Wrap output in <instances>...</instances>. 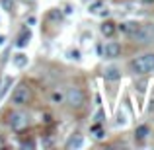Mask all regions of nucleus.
<instances>
[{"instance_id": "obj_1", "label": "nucleus", "mask_w": 154, "mask_h": 150, "mask_svg": "<svg viewBox=\"0 0 154 150\" xmlns=\"http://www.w3.org/2000/svg\"><path fill=\"white\" fill-rule=\"evenodd\" d=\"M131 68H133V72H137V74L152 72L154 70V53H146V55L137 57V59L131 63Z\"/></svg>"}, {"instance_id": "obj_2", "label": "nucleus", "mask_w": 154, "mask_h": 150, "mask_svg": "<svg viewBox=\"0 0 154 150\" xmlns=\"http://www.w3.org/2000/svg\"><path fill=\"white\" fill-rule=\"evenodd\" d=\"M64 101L74 109L82 107L84 105V92L80 90V88H68L66 94H64Z\"/></svg>"}, {"instance_id": "obj_3", "label": "nucleus", "mask_w": 154, "mask_h": 150, "mask_svg": "<svg viewBox=\"0 0 154 150\" xmlns=\"http://www.w3.org/2000/svg\"><path fill=\"white\" fill-rule=\"evenodd\" d=\"M29 98H31V92H29V88H27L26 84H20V86L12 92V103H16V105L27 103Z\"/></svg>"}, {"instance_id": "obj_4", "label": "nucleus", "mask_w": 154, "mask_h": 150, "mask_svg": "<svg viewBox=\"0 0 154 150\" xmlns=\"http://www.w3.org/2000/svg\"><path fill=\"white\" fill-rule=\"evenodd\" d=\"M27 123H29V117H27V113H23V111H16V113L10 115V127L14 129V131L26 129Z\"/></svg>"}, {"instance_id": "obj_5", "label": "nucleus", "mask_w": 154, "mask_h": 150, "mask_svg": "<svg viewBox=\"0 0 154 150\" xmlns=\"http://www.w3.org/2000/svg\"><path fill=\"white\" fill-rule=\"evenodd\" d=\"M119 53H121L119 43H115V41L105 43V47H103V57L105 59H115V57H119Z\"/></svg>"}, {"instance_id": "obj_6", "label": "nucleus", "mask_w": 154, "mask_h": 150, "mask_svg": "<svg viewBox=\"0 0 154 150\" xmlns=\"http://www.w3.org/2000/svg\"><path fill=\"white\" fill-rule=\"evenodd\" d=\"M115 31H117V26L113 22H103L102 23V35L103 37H113V35H115Z\"/></svg>"}, {"instance_id": "obj_7", "label": "nucleus", "mask_w": 154, "mask_h": 150, "mask_svg": "<svg viewBox=\"0 0 154 150\" xmlns=\"http://www.w3.org/2000/svg\"><path fill=\"white\" fill-rule=\"evenodd\" d=\"M103 78L109 80V82H113V80H119V78H121V70H119L117 66H109V68H105Z\"/></svg>"}, {"instance_id": "obj_8", "label": "nucleus", "mask_w": 154, "mask_h": 150, "mask_svg": "<svg viewBox=\"0 0 154 150\" xmlns=\"http://www.w3.org/2000/svg\"><path fill=\"white\" fill-rule=\"evenodd\" d=\"M82 144H84V139H82L80 135H72L70 139L66 140V148H68V150H72V148H80Z\"/></svg>"}, {"instance_id": "obj_9", "label": "nucleus", "mask_w": 154, "mask_h": 150, "mask_svg": "<svg viewBox=\"0 0 154 150\" xmlns=\"http://www.w3.org/2000/svg\"><path fill=\"white\" fill-rule=\"evenodd\" d=\"M148 127L146 125H140V127H137V131H135V139H139V140H144L148 136Z\"/></svg>"}, {"instance_id": "obj_10", "label": "nucleus", "mask_w": 154, "mask_h": 150, "mask_svg": "<svg viewBox=\"0 0 154 150\" xmlns=\"http://www.w3.org/2000/svg\"><path fill=\"white\" fill-rule=\"evenodd\" d=\"M14 64L18 68H23L27 64V55H23V53H18V55L14 57Z\"/></svg>"}, {"instance_id": "obj_11", "label": "nucleus", "mask_w": 154, "mask_h": 150, "mask_svg": "<svg viewBox=\"0 0 154 150\" xmlns=\"http://www.w3.org/2000/svg\"><path fill=\"white\" fill-rule=\"evenodd\" d=\"M29 37H31V35H29V33H23V35H22V37H20V39H18V43H16V45H18V47H26V45H27V43H29Z\"/></svg>"}, {"instance_id": "obj_12", "label": "nucleus", "mask_w": 154, "mask_h": 150, "mask_svg": "<svg viewBox=\"0 0 154 150\" xmlns=\"http://www.w3.org/2000/svg\"><path fill=\"white\" fill-rule=\"evenodd\" d=\"M66 55H68V59H70V60H80V51L78 49H70Z\"/></svg>"}, {"instance_id": "obj_13", "label": "nucleus", "mask_w": 154, "mask_h": 150, "mask_svg": "<svg viewBox=\"0 0 154 150\" xmlns=\"http://www.w3.org/2000/svg\"><path fill=\"white\" fill-rule=\"evenodd\" d=\"M51 99H53V103H60V101L64 99V94H60V92H53Z\"/></svg>"}, {"instance_id": "obj_14", "label": "nucleus", "mask_w": 154, "mask_h": 150, "mask_svg": "<svg viewBox=\"0 0 154 150\" xmlns=\"http://www.w3.org/2000/svg\"><path fill=\"white\" fill-rule=\"evenodd\" d=\"M117 125H119V127H125V125H127V117H125V113H117Z\"/></svg>"}, {"instance_id": "obj_15", "label": "nucleus", "mask_w": 154, "mask_h": 150, "mask_svg": "<svg viewBox=\"0 0 154 150\" xmlns=\"http://www.w3.org/2000/svg\"><path fill=\"white\" fill-rule=\"evenodd\" d=\"M100 6H102V4H100V2H96V4H92V6H90V12H94V14H96V12H98V10H100Z\"/></svg>"}, {"instance_id": "obj_16", "label": "nucleus", "mask_w": 154, "mask_h": 150, "mask_svg": "<svg viewBox=\"0 0 154 150\" xmlns=\"http://www.w3.org/2000/svg\"><path fill=\"white\" fill-rule=\"evenodd\" d=\"M94 133H96V139H103V131H100L98 127H94Z\"/></svg>"}, {"instance_id": "obj_17", "label": "nucleus", "mask_w": 154, "mask_h": 150, "mask_svg": "<svg viewBox=\"0 0 154 150\" xmlns=\"http://www.w3.org/2000/svg\"><path fill=\"white\" fill-rule=\"evenodd\" d=\"M140 2H144V4H154V0H140Z\"/></svg>"}]
</instances>
